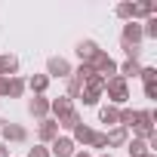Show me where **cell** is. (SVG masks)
<instances>
[{"instance_id":"1","label":"cell","mask_w":157,"mask_h":157,"mask_svg":"<svg viewBox=\"0 0 157 157\" xmlns=\"http://www.w3.org/2000/svg\"><path fill=\"white\" fill-rule=\"evenodd\" d=\"M105 93H108V105H114V108H120V105L129 102V86H126V80L120 74H114V77L105 80Z\"/></svg>"},{"instance_id":"2","label":"cell","mask_w":157,"mask_h":157,"mask_svg":"<svg viewBox=\"0 0 157 157\" xmlns=\"http://www.w3.org/2000/svg\"><path fill=\"white\" fill-rule=\"evenodd\" d=\"M154 120H157V114L154 111H136V139H145V142H151V139H157V132H154Z\"/></svg>"},{"instance_id":"3","label":"cell","mask_w":157,"mask_h":157,"mask_svg":"<svg viewBox=\"0 0 157 157\" xmlns=\"http://www.w3.org/2000/svg\"><path fill=\"white\" fill-rule=\"evenodd\" d=\"M102 93H105V77L93 74L90 80L83 83V90H80V99H83V105H99Z\"/></svg>"},{"instance_id":"4","label":"cell","mask_w":157,"mask_h":157,"mask_svg":"<svg viewBox=\"0 0 157 157\" xmlns=\"http://www.w3.org/2000/svg\"><path fill=\"white\" fill-rule=\"evenodd\" d=\"M90 68L99 74V77H105V80H108V77H114L117 74V62L105 52V49H99L96 56H93V62H90Z\"/></svg>"},{"instance_id":"5","label":"cell","mask_w":157,"mask_h":157,"mask_svg":"<svg viewBox=\"0 0 157 157\" xmlns=\"http://www.w3.org/2000/svg\"><path fill=\"white\" fill-rule=\"evenodd\" d=\"M71 62L68 59H62V56H52L49 62H46V77H49V80H52V77H65V80H68V77H71Z\"/></svg>"},{"instance_id":"6","label":"cell","mask_w":157,"mask_h":157,"mask_svg":"<svg viewBox=\"0 0 157 157\" xmlns=\"http://www.w3.org/2000/svg\"><path fill=\"white\" fill-rule=\"evenodd\" d=\"M77 145L71 142V136H59L49 142V157H74Z\"/></svg>"},{"instance_id":"7","label":"cell","mask_w":157,"mask_h":157,"mask_svg":"<svg viewBox=\"0 0 157 157\" xmlns=\"http://www.w3.org/2000/svg\"><path fill=\"white\" fill-rule=\"evenodd\" d=\"M145 37H142V25L139 22H126L123 25V34H120V46L126 49V46H139Z\"/></svg>"},{"instance_id":"8","label":"cell","mask_w":157,"mask_h":157,"mask_svg":"<svg viewBox=\"0 0 157 157\" xmlns=\"http://www.w3.org/2000/svg\"><path fill=\"white\" fill-rule=\"evenodd\" d=\"M49 111L56 114L52 120L59 123V120H65V117H68L71 111H77V108H74V102H71L68 96H59V99H52V102H49Z\"/></svg>"},{"instance_id":"9","label":"cell","mask_w":157,"mask_h":157,"mask_svg":"<svg viewBox=\"0 0 157 157\" xmlns=\"http://www.w3.org/2000/svg\"><path fill=\"white\" fill-rule=\"evenodd\" d=\"M0 136H3V145L6 142H28V129L19 126V123H3L0 126Z\"/></svg>"},{"instance_id":"10","label":"cell","mask_w":157,"mask_h":157,"mask_svg":"<svg viewBox=\"0 0 157 157\" xmlns=\"http://www.w3.org/2000/svg\"><path fill=\"white\" fill-rule=\"evenodd\" d=\"M74 52H77V59H80V65H90L93 56L99 52V43L96 40H80V43L74 46Z\"/></svg>"},{"instance_id":"11","label":"cell","mask_w":157,"mask_h":157,"mask_svg":"<svg viewBox=\"0 0 157 157\" xmlns=\"http://www.w3.org/2000/svg\"><path fill=\"white\" fill-rule=\"evenodd\" d=\"M28 114L37 117V120H46V114H49V99H46V96H34V99L28 102Z\"/></svg>"},{"instance_id":"12","label":"cell","mask_w":157,"mask_h":157,"mask_svg":"<svg viewBox=\"0 0 157 157\" xmlns=\"http://www.w3.org/2000/svg\"><path fill=\"white\" fill-rule=\"evenodd\" d=\"M37 139H40L43 145H49L52 139H59V123H56L52 117H46V120H40V129H37Z\"/></svg>"},{"instance_id":"13","label":"cell","mask_w":157,"mask_h":157,"mask_svg":"<svg viewBox=\"0 0 157 157\" xmlns=\"http://www.w3.org/2000/svg\"><path fill=\"white\" fill-rule=\"evenodd\" d=\"M105 142H108V148H123V145L129 142V129H123V126H111V129L105 132Z\"/></svg>"},{"instance_id":"14","label":"cell","mask_w":157,"mask_h":157,"mask_svg":"<svg viewBox=\"0 0 157 157\" xmlns=\"http://www.w3.org/2000/svg\"><path fill=\"white\" fill-rule=\"evenodd\" d=\"M71 132H74V136H71V142H74V145H90V142H93V136H96V129H93V126H86L83 120L77 123Z\"/></svg>"},{"instance_id":"15","label":"cell","mask_w":157,"mask_h":157,"mask_svg":"<svg viewBox=\"0 0 157 157\" xmlns=\"http://www.w3.org/2000/svg\"><path fill=\"white\" fill-rule=\"evenodd\" d=\"M25 86H28L34 96H43V93L49 90V77H46V74H31L28 80H25Z\"/></svg>"},{"instance_id":"16","label":"cell","mask_w":157,"mask_h":157,"mask_svg":"<svg viewBox=\"0 0 157 157\" xmlns=\"http://www.w3.org/2000/svg\"><path fill=\"white\" fill-rule=\"evenodd\" d=\"M16 71H19V59L13 52H3L0 56V77H16Z\"/></svg>"},{"instance_id":"17","label":"cell","mask_w":157,"mask_h":157,"mask_svg":"<svg viewBox=\"0 0 157 157\" xmlns=\"http://www.w3.org/2000/svg\"><path fill=\"white\" fill-rule=\"evenodd\" d=\"M123 148L129 151V157H145V154H151L148 142H145V139H136V136H132V139H129V142H126Z\"/></svg>"},{"instance_id":"18","label":"cell","mask_w":157,"mask_h":157,"mask_svg":"<svg viewBox=\"0 0 157 157\" xmlns=\"http://www.w3.org/2000/svg\"><path fill=\"white\" fill-rule=\"evenodd\" d=\"M25 93V80H22V77H10V80H6V99H19Z\"/></svg>"},{"instance_id":"19","label":"cell","mask_w":157,"mask_h":157,"mask_svg":"<svg viewBox=\"0 0 157 157\" xmlns=\"http://www.w3.org/2000/svg\"><path fill=\"white\" fill-rule=\"evenodd\" d=\"M117 114H120V108H114V105L99 108V120H102V123H108V126H117Z\"/></svg>"},{"instance_id":"20","label":"cell","mask_w":157,"mask_h":157,"mask_svg":"<svg viewBox=\"0 0 157 157\" xmlns=\"http://www.w3.org/2000/svg\"><path fill=\"white\" fill-rule=\"evenodd\" d=\"M148 16H154V3H148V0L132 3V22H136V19H148Z\"/></svg>"},{"instance_id":"21","label":"cell","mask_w":157,"mask_h":157,"mask_svg":"<svg viewBox=\"0 0 157 157\" xmlns=\"http://www.w3.org/2000/svg\"><path fill=\"white\" fill-rule=\"evenodd\" d=\"M80 90H83V83L74 80V77H68V99H80Z\"/></svg>"},{"instance_id":"22","label":"cell","mask_w":157,"mask_h":157,"mask_svg":"<svg viewBox=\"0 0 157 157\" xmlns=\"http://www.w3.org/2000/svg\"><path fill=\"white\" fill-rule=\"evenodd\" d=\"M139 77L145 80V86H151V83H157V68H142Z\"/></svg>"},{"instance_id":"23","label":"cell","mask_w":157,"mask_h":157,"mask_svg":"<svg viewBox=\"0 0 157 157\" xmlns=\"http://www.w3.org/2000/svg\"><path fill=\"white\" fill-rule=\"evenodd\" d=\"M123 22H132V3H117V10H114Z\"/></svg>"},{"instance_id":"24","label":"cell","mask_w":157,"mask_h":157,"mask_svg":"<svg viewBox=\"0 0 157 157\" xmlns=\"http://www.w3.org/2000/svg\"><path fill=\"white\" fill-rule=\"evenodd\" d=\"M90 148H108V142H105V132H96V136H93V142H90Z\"/></svg>"},{"instance_id":"25","label":"cell","mask_w":157,"mask_h":157,"mask_svg":"<svg viewBox=\"0 0 157 157\" xmlns=\"http://www.w3.org/2000/svg\"><path fill=\"white\" fill-rule=\"evenodd\" d=\"M28 157H49V148H43V145H34V148L28 151Z\"/></svg>"},{"instance_id":"26","label":"cell","mask_w":157,"mask_h":157,"mask_svg":"<svg viewBox=\"0 0 157 157\" xmlns=\"http://www.w3.org/2000/svg\"><path fill=\"white\" fill-rule=\"evenodd\" d=\"M145 96H148V99H157V83H151V86H145Z\"/></svg>"},{"instance_id":"27","label":"cell","mask_w":157,"mask_h":157,"mask_svg":"<svg viewBox=\"0 0 157 157\" xmlns=\"http://www.w3.org/2000/svg\"><path fill=\"white\" fill-rule=\"evenodd\" d=\"M0 157H10V148H6L3 142H0Z\"/></svg>"},{"instance_id":"28","label":"cell","mask_w":157,"mask_h":157,"mask_svg":"<svg viewBox=\"0 0 157 157\" xmlns=\"http://www.w3.org/2000/svg\"><path fill=\"white\" fill-rule=\"evenodd\" d=\"M74 157H93L90 151H74Z\"/></svg>"},{"instance_id":"29","label":"cell","mask_w":157,"mask_h":157,"mask_svg":"<svg viewBox=\"0 0 157 157\" xmlns=\"http://www.w3.org/2000/svg\"><path fill=\"white\" fill-rule=\"evenodd\" d=\"M99 157H114V154H99Z\"/></svg>"},{"instance_id":"30","label":"cell","mask_w":157,"mask_h":157,"mask_svg":"<svg viewBox=\"0 0 157 157\" xmlns=\"http://www.w3.org/2000/svg\"><path fill=\"white\" fill-rule=\"evenodd\" d=\"M145 157H157V154H145Z\"/></svg>"},{"instance_id":"31","label":"cell","mask_w":157,"mask_h":157,"mask_svg":"<svg viewBox=\"0 0 157 157\" xmlns=\"http://www.w3.org/2000/svg\"><path fill=\"white\" fill-rule=\"evenodd\" d=\"M0 126H3V117H0Z\"/></svg>"}]
</instances>
